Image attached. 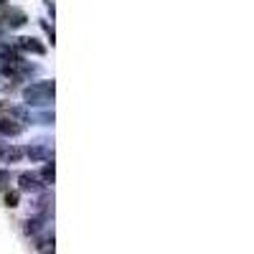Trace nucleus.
Returning a JSON list of instances; mask_svg holds the SVG:
<instances>
[{
    "label": "nucleus",
    "instance_id": "nucleus-1",
    "mask_svg": "<svg viewBox=\"0 0 254 254\" xmlns=\"http://www.w3.org/2000/svg\"><path fill=\"white\" fill-rule=\"evenodd\" d=\"M54 92H56L54 81H49V79L46 81H33L23 89V99L31 107H46V104L54 102Z\"/></svg>",
    "mask_w": 254,
    "mask_h": 254
},
{
    "label": "nucleus",
    "instance_id": "nucleus-2",
    "mask_svg": "<svg viewBox=\"0 0 254 254\" xmlns=\"http://www.w3.org/2000/svg\"><path fill=\"white\" fill-rule=\"evenodd\" d=\"M26 13L20 10V8H10V10H5L3 15H0V26H5V28H10V31H15V28H20V26H26Z\"/></svg>",
    "mask_w": 254,
    "mask_h": 254
},
{
    "label": "nucleus",
    "instance_id": "nucleus-3",
    "mask_svg": "<svg viewBox=\"0 0 254 254\" xmlns=\"http://www.w3.org/2000/svg\"><path fill=\"white\" fill-rule=\"evenodd\" d=\"M20 190L23 193H38V190H44L46 186H44V181H41L36 173H20Z\"/></svg>",
    "mask_w": 254,
    "mask_h": 254
},
{
    "label": "nucleus",
    "instance_id": "nucleus-4",
    "mask_svg": "<svg viewBox=\"0 0 254 254\" xmlns=\"http://www.w3.org/2000/svg\"><path fill=\"white\" fill-rule=\"evenodd\" d=\"M20 132H23V122L20 120H10V117L0 120V137H18Z\"/></svg>",
    "mask_w": 254,
    "mask_h": 254
},
{
    "label": "nucleus",
    "instance_id": "nucleus-5",
    "mask_svg": "<svg viewBox=\"0 0 254 254\" xmlns=\"http://www.w3.org/2000/svg\"><path fill=\"white\" fill-rule=\"evenodd\" d=\"M23 54H36V56H44L46 54V46H41L36 38H18V44H15Z\"/></svg>",
    "mask_w": 254,
    "mask_h": 254
},
{
    "label": "nucleus",
    "instance_id": "nucleus-6",
    "mask_svg": "<svg viewBox=\"0 0 254 254\" xmlns=\"http://www.w3.org/2000/svg\"><path fill=\"white\" fill-rule=\"evenodd\" d=\"M23 155H26V147H18V145L0 147V160H3V163H18Z\"/></svg>",
    "mask_w": 254,
    "mask_h": 254
},
{
    "label": "nucleus",
    "instance_id": "nucleus-7",
    "mask_svg": "<svg viewBox=\"0 0 254 254\" xmlns=\"http://www.w3.org/2000/svg\"><path fill=\"white\" fill-rule=\"evenodd\" d=\"M26 155L31 158V160H54V150H49V147H41V145H36V147H26Z\"/></svg>",
    "mask_w": 254,
    "mask_h": 254
},
{
    "label": "nucleus",
    "instance_id": "nucleus-8",
    "mask_svg": "<svg viewBox=\"0 0 254 254\" xmlns=\"http://www.w3.org/2000/svg\"><path fill=\"white\" fill-rule=\"evenodd\" d=\"M56 178V171H54V160H46L44 168H41V181H44V186H51Z\"/></svg>",
    "mask_w": 254,
    "mask_h": 254
},
{
    "label": "nucleus",
    "instance_id": "nucleus-9",
    "mask_svg": "<svg viewBox=\"0 0 254 254\" xmlns=\"http://www.w3.org/2000/svg\"><path fill=\"white\" fill-rule=\"evenodd\" d=\"M18 198H20L18 190H5V206L8 208H15L18 206Z\"/></svg>",
    "mask_w": 254,
    "mask_h": 254
},
{
    "label": "nucleus",
    "instance_id": "nucleus-10",
    "mask_svg": "<svg viewBox=\"0 0 254 254\" xmlns=\"http://www.w3.org/2000/svg\"><path fill=\"white\" fill-rule=\"evenodd\" d=\"M10 186V171H0V190H8Z\"/></svg>",
    "mask_w": 254,
    "mask_h": 254
},
{
    "label": "nucleus",
    "instance_id": "nucleus-11",
    "mask_svg": "<svg viewBox=\"0 0 254 254\" xmlns=\"http://www.w3.org/2000/svg\"><path fill=\"white\" fill-rule=\"evenodd\" d=\"M5 3H8V0H0V8H3V5H5Z\"/></svg>",
    "mask_w": 254,
    "mask_h": 254
},
{
    "label": "nucleus",
    "instance_id": "nucleus-12",
    "mask_svg": "<svg viewBox=\"0 0 254 254\" xmlns=\"http://www.w3.org/2000/svg\"><path fill=\"white\" fill-rule=\"evenodd\" d=\"M0 147H3V145H0Z\"/></svg>",
    "mask_w": 254,
    "mask_h": 254
}]
</instances>
